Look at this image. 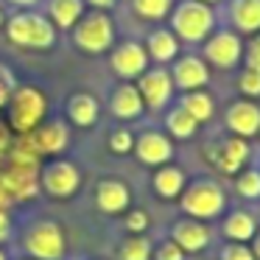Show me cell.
<instances>
[{
	"mask_svg": "<svg viewBox=\"0 0 260 260\" xmlns=\"http://www.w3.org/2000/svg\"><path fill=\"white\" fill-rule=\"evenodd\" d=\"M9 3H14V6H37L40 0H9Z\"/></svg>",
	"mask_w": 260,
	"mask_h": 260,
	"instance_id": "cell-42",
	"label": "cell"
},
{
	"mask_svg": "<svg viewBox=\"0 0 260 260\" xmlns=\"http://www.w3.org/2000/svg\"><path fill=\"white\" fill-rule=\"evenodd\" d=\"M210 159H213V165L224 176H235L238 171H243V165H246V159H249V140L235 137V135L224 137V140L213 148V157Z\"/></svg>",
	"mask_w": 260,
	"mask_h": 260,
	"instance_id": "cell-16",
	"label": "cell"
},
{
	"mask_svg": "<svg viewBox=\"0 0 260 260\" xmlns=\"http://www.w3.org/2000/svg\"><path fill=\"white\" fill-rule=\"evenodd\" d=\"M28 140L40 151V157H59L70 143V129L64 120H42L28 135Z\"/></svg>",
	"mask_w": 260,
	"mask_h": 260,
	"instance_id": "cell-14",
	"label": "cell"
},
{
	"mask_svg": "<svg viewBox=\"0 0 260 260\" xmlns=\"http://www.w3.org/2000/svg\"><path fill=\"white\" fill-rule=\"evenodd\" d=\"M151 260H187V254L182 252V249L176 246L171 238H165V241H159L157 246H154Z\"/></svg>",
	"mask_w": 260,
	"mask_h": 260,
	"instance_id": "cell-35",
	"label": "cell"
},
{
	"mask_svg": "<svg viewBox=\"0 0 260 260\" xmlns=\"http://www.w3.org/2000/svg\"><path fill=\"white\" fill-rule=\"evenodd\" d=\"M215 14L202 0H182L171 9V31L182 42H204L213 34Z\"/></svg>",
	"mask_w": 260,
	"mask_h": 260,
	"instance_id": "cell-4",
	"label": "cell"
},
{
	"mask_svg": "<svg viewBox=\"0 0 260 260\" xmlns=\"http://www.w3.org/2000/svg\"><path fill=\"white\" fill-rule=\"evenodd\" d=\"M171 79H174V87H179L182 92H193V90H202L210 81V68L199 56H182L176 59Z\"/></svg>",
	"mask_w": 260,
	"mask_h": 260,
	"instance_id": "cell-17",
	"label": "cell"
},
{
	"mask_svg": "<svg viewBox=\"0 0 260 260\" xmlns=\"http://www.w3.org/2000/svg\"><path fill=\"white\" fill-rule=\"evenodd\" d=\"M154 243L146 235H126L118 243V260H151Z\"/></svg>",
	"mask_w": 260,
	"mask_h": 260,
	"instance_id": "cell-28",
	"label": "cell"
},
{
	"mask_svg": "<svg viewBox=\"0 0 260 260\" xmlns=\"http://www.w3.org/2000/svg\"><path fill=\"white\" fill-rule=\"evenodd\" d=\"M132 9L143 20H162L171 14V0H132Z\"/></svg>",
	"mask_w": 260,
	"mask_h": 260,
	"instance_id": "cell-30",
	"label": "cell"
},
{
	"mask_svg": "<svg viewBox=\"0 0 260 260\" xmlns=\"http://www.w3.org/2000/svg\"><path fill=\"white\" fill-rule=\"evenodd\" d=\"M9 204H12V196H9V193L3 190V185H0V207L9 210Z\"/></svg>",
	"mask_w": 260,
	"mask_h": 260,
	"instance_id": "cell-41",
	"label": "cell"
},
{
	"mask_svg": "<svg viewBox=\"0 0 260 260\" xmlns=\"http://www.w3.org/2000/svg\"><path fill=\"white\" fill-rule=\"evenodd\" d=\"M179 107L185 109V112L196 120V123H207V120L215 115V101H213V95H210V92H204V90L182 92Z\"/></svg>",
	"mask_w": 260,
	"mask_h": 260,
	"instance_id": "cell-25",
	"label": "cell"
},
{
	"mask_svg": "<svg viewBox=\"0 0 260 260\" xmlns=\"http://www.w3.org/2000/svg\"><path fill=\"white\" fill-rule=\"evenodd\" d=\"M243 62L249 70H260V34H254L249 45L243 48Z\"/></svg>",
	"mask_w": 260,
	"mask_h": 260,
	"instance_id": "cell-36",
	"label": "cell"
},
{
	"mask_svg": "<svg viewBox=\"0 0 260 260\" xmlns=\"http://www.w3.org/2000/svg\"><path fill=\"white\" fill-rule=\"evenodd\" d=\"M232 187H235V193L241 199H246V202H257L260 199V168L238 171L235 179H232Z\"/></svg>",
	"mask_w": 260,
	"mask_h": 260,
	"instance_id": "cell-29",
	"label": "cell"
},
{
	"mask_svg": "<svg viewBox=\"0 0 260 260\" xmlns=\"http://www.w3.org/2000/svg\"><path fill=\"white\" fill-rule=\"evenodd\" d=\"M218 260H254V254H252V246H249V243L226 241L218 252Z\"/></svg>",
	"mask_w": 260,
	"mask_h": 260,
	"instance_id": "cell-34",
	"label": "cell"
},
{
	"mask_svg": "<svg viewBox=\"0 0 260 260\" xmlns=\"http://www.w3.org/2000/svg\"><path fill=\"white\" fill-rule=\"evenodd\" d=\"M202 3H207V6H210V3H218V0H202Z\"/></svg>",
	"mask_w": 260,
	"mask_h": 260,
	"instance_id": "cell-44",
	"label": "cell"
},
{
	"mask_svg": "<svg viewBox=\"0 0 260 260\" xmlns=\"http://www.w3.org/2000/svg\"><path fill=\"white\" fill-rule=\"evenodd\" d=\"M0 185L12 199H34L40 193V171L6 165L0 171Z\"/></svg>",
	"mask_w": 260,
	"mask_h": 260,
	"instance_id": "cell-18",
	"label": "cell"
},
{
	"mask_svg": "<svg viewBox=\"0 0 260 260\" xmlns=\"http://www.w3.org/2000/svg\"><path fill=\"white\" fill-rule=\"evenodd\" d=\"M20 246H23L25 257H31V260H64L68 238H64V230L59 221L37 218L25 226Z\"/></svg>",
	"mask_w": 260,
	"mask_h": 260,
	"instance_id": "cell-1",
	"label": "cell"
},
{
	"mask_svg": "<svg viewBox=\"0 0 260 260\" xmlns=\"http://www.w3.org/2000/svg\"><path fill=\"white\" fill-rule=\"evenodd\" d=\"M249 246H252V254H254V260H260V230H257V235L249 241Z\"/></svg>",
	"mask_w": 260,
	"mask_h": 260,
	"instance_id": "cell-40",
	"label": "cell"
},
{
	"mask_svg": "<svg viewBox=\"0 0 260 260\" xmlns=\"http://www.w3.org/2000/svg\"><path fill=\"white\" fill-rule=\"evenodd\" d=\"M109 151L123 157V154H132L135 151V135L129 129H115L109 135Z\"/></svg>",
	"mask_w": 260,
	"mask_h": 260,
	"instance_id": "cell-33",
	"label": "cell"
},
{
	"mask_svg": "<svg viewBox=\"0 0 260 260\" xmlns=\"http://www.w3.org/2000/svg\"><path fill=\"white\" fill-rule=\"evenodd\" d=\"M9 98H12V79H9V73L3 70V73H0V109L9 104Z\"/></svg>",
	"mask_w": 260,
	"mask_h": 260,
	"instance_id": "cell-38",
	"label": "cell"
},
{
	"mask_svg": "<svg viewBox=\"0 0 260 260\" xmlns=\"http://www.w3.org/2000/svg\"><path fill=\"white\" fill-rule=\"evenodd\" d=\"M6 34H9V40L20 48L45 51V48H53V42H56V25L48 23V17H42V14L20 12L9 20Z\"/></svg>",
	"mask_w": 260,
	"mask_h": 260,
	"instance_id": "cell-6",
	"label": "cell"
},
{
	"mask_svg": "<svg viewBox=\"0 0 260 260\" xmlns=\"http://www.w3.org/2000/svg\"><path fill=\"white\" fill-rule=\"evenodd\" d=\"M230 17L241 34H260V0H232Z\"/></svg>",
	"mask_w": 260,
	"mask_h": 260,
	"instance_id": "cell-24",
	"label": "cell"
},
{
	"mask_svg": "<svg viewBox=\"0 0 260 260\" xmlns=\"http://www.w3.org/2000/svg\"><path fill=\"white\" fill-rule=\"evenodd\" d=\"M135 154L143 165L148 168H159L174 159V143L165 132L159 129H146L135 137Z\"/></svg>",
	"mask_w": 260,
	"mask_h": 260,
	"instance_id": "cell-9",
	"label": "cell"
},
{
	"mask_svg": "<svg viewBox=\"0 0 260 260\" xmlns=\"http://www.w3.org/2000/svg\"><path fill=\"white\" fill-rule=\"evenodd\" d=\"M20 260H31V257H20Z\"/></svg>",
	"mask_w": 260,
	"mask_h": 260,
	"instance_id": "cell-46",
	"label": "cell"
},
{
	"mask_svg": "<svg viewBox=\"0 0 260 260\" xmlns=\"http://www.w3.org/2000/svg\"><path fill=\"white\" fill-rule=\"evenodd\" d=\"M226 207V190L215 179H193L190 185H185L179 196V210L187 218L196 221H215Z\"/></svg>",
	"mask_w": 260,
	"mask_h": 260,
	"instance_id": "cell-2",
	"label": "cell"
},
{
	"mask_svg": "<svg viewBox=\"0 0 260 260\" xmlns=\"http://www.w3.org/2000/svg\"><path fill=\"white\" fill-rule=\"evenodd\" d=\"M81 190V168L73 159L64 157H51L48 162L40 165V193H45L48 199H73Z\"/></svg>",
	"mask_w": 260,
	"mask_h": 260,
	"instance_id": "cell-5",
	"label": "cell"
},
{
	"mask_svg": "<svg viewBox=\"0 0 260 260\" xmlns=\"http://www.w3.org/2000/svg\"><path fill=\"white\" fill-rule=\"evenodd\" d=\"M165 129H168V135L176 137V140H190V137L196 135L199 123L182 107H174L168 115H165Z\"/></svg>",
	"mask_w": 260,
	"mask_h": 260,
	"instance_id": "cell-27",
	"label": "cell"
},
{
	"mask_svg": "<svg viewBox=\"0 0 260 260\" xmlns=\"http://www.w3.org/2000/svg\"><path fill=\"white\" fill-rule=\"evenodd\" d=\"M95 207L104 215H123L132 207V187L115 176L101 179L95 185Z\"/></svg>",
	"mask_w": 260,
	"mask_h": 260,
	"instance_id": "cell-15",
	"label": "cell"
},
{
	"mask_svg": "<svg viewBox=\"0 0 260 260\" xmlns=\"http://www.w3.org/2000/svg\"><path fill=\"white\" fill-rule=\"evenodd\" d=\"M137 90H140V98L148 109H165L176 87H174V79H171L168 70L151 68L137 79Z\"/></svg>",
	"mask_w": 260,
	"mask_h": 260,
	"instance_id": "cell-10",
	"label": "cell"
},
{
	"mask_svg": "<svg viewBox=\"0 0 260 260\" xmlns=\"http://www.w3.org/2000/svg\"><path fill=\"white\" fill-rule=\"evenodd\" d=\"M109 68H112V73H118L120 79H126V81L140 79L148 70V53L140 42H132V40L120 42L112 51V56H109Z\"/></svg>",
	"mask_w": 260,
	"mask_h": 260,
	"instance_id": "cell-12",
	"label": "cell"
},
{
	"mask_svg": "<svg viewBox=\"0 0 260 260\" xmlns=\"http://www.w3.org/2000/svg\"><path fill=\"white\" fill-rule=\"evenodd\" d=\"M168 238H171V241H174L185 254H199V252H204V249L210 246V241H213V232H210V226L204 224V221H196V218H187V215H185V218L174 221Z\"/></svg>",
	"mask_w": 260,
	"mask_h": 260,
	"instance_id": "cell-13",
	"label": "cell"
},
{
	"mask_svg": "<svg viewBox=\"0 0 260 260\" xmlns=\"http://www.w3.org/2000/svg\"><path fill=\"white\" fill-rule=\"evenodd\" d=\"M98 112H101L98 98L90 95V92H76V95H70L68 104H64V115H68V120L73 126H79V129H90V126H95Z\"/></svg>",
	"mask_w": 260,
	"mask_h": 260,
	"instance_id": "cell-22",
	"label": "cell"
},
{
	"mask_svg": "<svg viewBox=\"0 0 260 260\" xmlns=\"http://www.w3.org/2000/svg\"><path fill=\"white\" fill-rule=\"evenodd\" d=\"M73 42H76V48L84 51V53L109 51L112 42H115V23L109 20L107 12L92 9L90 14H84V17L73 25Z\"/></svg>",
	"mask_w": 260,
	"mask_h": 260,
	"instance_id": "cell-7",
	"label": "cell"
},
{
	"mask_svg": "<svg viewBox=\"0 0 260 260\" xmlns=\"http://www.w3.org/2000/svg\"><path fill=\"white\" fill-rule=\"evenodd\" d=\"M0 25H3V12H0Z\"/></svg>",
	"mask_w": 260,
	"mask_h": 260,
	"instance_id": "cell-45",
	"label": "cell"
},
{
	"mask_svg": "<svg viewBox=\"0 0 260 260\" xmlns=\"http://www.w3.org/2000/svg\"><path fill=\"white\" fill-rule=\"evenodd\" d=\"M238 92L249 101H257L260 98V70H249L243 68L241 76H238Z\"/></svg>",
	"mask_w": 260,
	"mask_h": 260,
	"instance_id": "cell-31",
	"label": "cell"
},
{
	"mask_svg": "<svg viewBox=\"0 0 260 260\" xmlns=\"http://www.w3.org/2000/svg\"><path fill=\"white\" fill-rule=\"evenodd\" d=\"M0 260H12V257H9V252H6L3 246H0Z\"/></svg>",
	"mask_w": 260,
	"mask_h": 260,
	"instance_id": "cell-43",
	"label": "cell"
},
{
	"mask_svg": "<svg viewBox=\"0 0 260 260\" xmlns=\"http://www.w3.org/2000/svg\"><path fill=\"white\" fill-rule=\"evenodd\" d=\"M224 123L235 137L252 140V137L260 135V107L254 101H249V98L232 101L224 112Z\"/></svg>",
	"mask_w": 260,
	"mask_h": 260,
	"instance_id": "cell-11",
	"label": "cell"
},
{
	"mask_svg": "<svg viewBox=\"0 0 260 260\" xmlns=\"http://www.w3.org/2000/svg\"><path fill=\"white\" fill-rule=\"evenodd\" d=\"M146 53H148V59H154V62H159V64L174 62V59L179 56V40H176L174 31L157 28V31H151V34H148Z\"/></svg>",
	"mask_w": 260,
	"mask_h": 260,
	"instance_id": "cell-23",
	"label": "cell"
},
{
	"mask_svg": "<svg viewBox=\"0 0 260 260\" xmlns=\"http://www.w3.org/2000/svg\"><path fill=\"white\" fill-rule=\"evenodd\" d=\"M84 3H90L92 9H98V12H104V9H109L115 3V0H84Z\"/></svg>",
	"mask_w": 260,
	"mask_h": 260,
	"instance_id": "cell-39",
	"label": "cell"
},
{
	"mask_svg": "<svg viewBox=\"0 0 260 260\" xmlns=\"http://www.w3.org/2000/svg\"><path fill=\"white\" fill-rule=\"evenodd\" d=\"M260 230V221L254 213L238 207L232 213H226L224 224H221V232H224V241H232V243H249Z\"/></svg>",
	"mask_w": 260,
	"mask_h": 260,
	"instance_id": "cell-21",
	"label": "cell"
},
{
	"mask_svg": "<svg viewBox=\"0 0 260 260\" xmlns=\"http://www.w3.org/2000/svg\"><path fill=\"white\" fill-rule=\"evenodd\" d=\"M109 112H112L118 120H135V118H140V115L146 112V104H143V98H140L137 84L123 81V84L115 87L112 95H109Z\"/></svg>",
	"mask_w": 260,
	"mask_h": 260,
	"instance_id": "cell-19",
	"label": "cell"
},
{
	"mask_svg": "<svg viewBox=\"0 0 260 260\" xmlns=\"http://www.w3.org/2000/svg\"><path fill=\"white\" fill-rule=\"evenodd\" d=\"M187 185V176L179 165H159L151 176V187H154V196L162 199V202H179L182 190Z\"/></svg>",
	"mask_w": 260,
	"mask_h": 260,
	"instance_id": "cell-20",
	"label": "cell"
},
{
	"mask_svg": "<svg viewBox=\"0 0 260 260\" xmlns=\"http://www.w3.org/2000/svg\"><path fill=\"white\" fill-rule=\"evenodd\" d=\"M12 232H14L12 213L0 207V246H3V243H9V238H12Z\"/></svg>",
	"mask_w": 260,
	"mask_h": 260,
	"instance_id": "cell-37",
	"label": "cell"
},
{
	"mask_svg": "<svg viewBox=\"0 0 260 260\" xmlns=\"http://www.w3.org/2000/svg\"><path fill=\"white\" fill-rule=\"evenodd\" d=\"M148 213L143 207H129L123 213V226H126V232L129 235H146V230H148Z\"/></svg>",
	"mask_w": 260,
	"mask_h": 260,
	"instance_id": "cell-32",
	"label": "cell"
},
{
	"mask_svg": "<svg viewBox=\"0 0 260 260\" xmlns=\"http://www.w3.org/2000/svg\"><path fill=\"white\" fill-rule=\"evenodd\" d=\"M9 132H17V135H31L37 126L45 120V112H48V98L40 87L34 84H25V87H17L9 98Z\"/></svg>",
	"mask_w": 260,
	"mask_h": 260,
	"instance_id": "cell-3",
	"label": "cell"
},
{
	"mask_svg": "<svg viewBox=\"0 0 260 260\" xmlns=\"http://www.w3.org/2000/svg\"><path fill=\"white\" fill-rule=\"evenodd\" d=\"M243 59V42L232 31H218V34L204 40V62H210L218 70H232Z\"/></svg>",
	"mask_w": 260,
	"mask_h": 260,
	"instance_id": "cell-8",
	"label": "cell"
},
{
	"mask_svg": "<svg viewBox=\"0 0 260 260\" xmlns=\"http://www.w3.org/2000/svg\"><path fill=\"white\" fill-rule=\"evenodd\" d=\"M84 17V0H51V23L56 28H73Z\"/></svg>",
	"mask_w": 260,
	"mask_h": 260,
	"instance_id": "cell-26",
	"label": "cell"
}]
</instances>
